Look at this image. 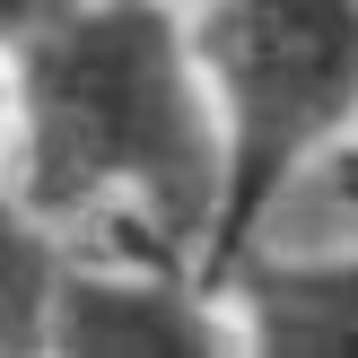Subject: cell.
Wrapping results in <instances>:
<instances>
[{
    "instance_id": "cell-1",
    "label": "cell",
    "mask_w": 358,
    "mask_h": 358,
    "mask_svg": "<svg viewBox=\"0 0 358 358\" xmlns=\"http://www.w3.org/2000/svg\"><path fill=\"white\" fill-rule=\"evenodd\" d=\"M17 201L62 245L201 271L227 219V131L192 0H79L9 52Z\"/></svg>"
},
{
    "instance_id": "cell-2",
    "label": "cell",
    "mask_w": 358,
    "mask_h": 358,
    "mask_svg": "<svg viewBox=\"0 0 358 358\" xmlns=\"http://www.w3.org/2000/svg\"><path fill=\"white\" fill-rule=\"evenodd\" d=\"M192 52L227 131V219L201 280L227 289L271 201L358 131V0H192Z\"/></svg>"
},
{
    "instance_id": "cell-3",
    "label": "cell",
    "mask_w": 358,
    "mask_h": 358,
    "mask_svg": "<svg viewBox=\"0 0 358 358\" xmlns=\"http://www.w3.org/2000/svg\"><path fill=\"white\" fill-rule=\"evenodd\" d=\"M236 315L184 262L140 254H70L52 280L44 350L62 358H219Z\"/></svg>"
},
{
    "instance_id": "cell-4",
    "label": "cell",
    "mask_w": 358,
    "mask_h": 358,
    "mask_svg": "<svg viewBox=\"0 0 358 358\" xmlns=\"http://www.w3.org/2000/svg\"><path fill=\"white\" fill-rule=\"evenodd\" d=\"M236 341L262 358H358V254H245L227 280Z\"/></svg>"
},
{
    "instance_id": "cell-5",
    "label": "cell",
    "mask_w": 358,
    "mask_h": 358,
    "mask_svg": "<svg viewBox=\"0 0 358 358\" xmlns=\"http://www.w3.org/2000/svg\"><path fill=\"white\" fill-rule=\"evenodd\" d=\"M70 245L17 201V184L0 192V350H44L52 324V280H62Z\"/></svg>"
},
{
    "instance_id": "cell-6",
    "label": "cell",
    "mask_w": 358,
    "mask_h": 358,
    "mask_svg": "<svg viewBox=\"0 0 358 358\" xmlns=\"http://www.w3.org/2000/svg\"><path fill=\"white\" fill-rule=\"evenodd\" d=\"M79 9V0H0V52H27L44 27H62V17Z\"/></svg>"
},
{
    "instance_id": "cell-7",
    "label": "cell",
    "mask_w": 358,
    "mask_h": 358,
    "mask_svg": "<svg viewBox=\"0 0 358 358\" xmlns=\"http://www.w3.org/2000/svg\"><path fill=\"white\" fill-rule=\"evenodd\" d=\"M9 131H17V79L0 70V140H9Z\"/></svg>"
}]
</instances>
